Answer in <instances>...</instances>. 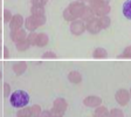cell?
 Here are the masks:
<instances>
[{
    "instance_id": "obj_1",
    "label": "cell",
    "mask_w": 131,
    "mask_h": 117,
    "mask_svg": "<svg viewBox=\"0 0 131 117\" xmlns=\"http://www.w3.org/2000/svg\"><path fill=\"white\" fill-rule=\"evenodd\" d=\"M9 102H11L12 107L21 109V108H25L26 105H28L29 95L25 90H15L9 95Z\"/></svg>"
},
{
    "instance_id": "obj_2",
    "label": "cell",
    "mask_w": 131,
    "mask_h": 117,
    "mask_svg": "<svg viewBox=\"0 0 131 117\" xmlns=\"http://www.w3.org/2000/svg\"><path fill=\"white\" fill-rule=\"evenodd\" d=\"M70 32L71 34H74V35H81V34H83V33L85 32V24L84 21H82L81 19H75L74 21L70 22Z\"/></svg>"
},
{
    "instance_id": "obj_3",
    "label": "cell",
    "mask_w": 131,
    "mask_h": 117,
    "mask_svg": "<svg viewBox=\"0 0 131 117\" xmlns=\"http://www.w3.org/2000/svg\"><path fill=\"white\" fill-rule=\"evenodd\" d=\"M85 4L83 3H80V1H74V3H70V5L68 6V9L71 12V14L74 15V18L75 19H80L82 15V13H83V11H84L85 8Z\"/></svg>"
},
{
    "instance_id": "obj_4",
    "label": "cell",
    "mask_w": 131,
    "mask_h": 117,
    "mask_svg": "<svg viewBox=\"0 0 131 117\" xmlns=\"http://www.w3.org/2000/svg\"><path fill=\"white\" fill-rule=\"evenodd\" d=\"M115 98H116V101H117V103L119 104V105L122 107H125L126 104L129 103V101H130V93H129L126 89H119L116 91V94H115Z\"/></svg>"
},
{
    "instance_id": "obj_5",
    "label": "cell",
    "mask_w": 131,
    "mask_h": 117,
    "mask_svg": "<svg viewBox=\"0 0 131 117\" xmlns=\"http://www.w3.org/2000/svg\"><path fill=\"white\" fill-rule=\"evenodd\" d=\"M85 29L90 33V34H98L102 30L101 24H100V19L98 18H94L93 20H90L85 24Z\"/></svg>"
},
{
    "instance_id": "obj_6",
    "label": "cell",
    "mask_w": 131,
    "mask_h": 117,
    "mask_svg": "<svg viewBox=\"0 0 131 117\" xmlns=\"http://www.w3.org/2000/svg\"><path fill=\"white\" fill-rule=\"evenodd\" d=\"M83 104L88 108H97L102 104V98L95 95H90L83 100Z\"/></svg>"
},
{
    "instance_id": "obj_7",
    "label": "cell",
    "mask_w": 131,
    "mask_h": 117,
    "mask_svg": "<svg viewBox=\"0 0 131 117\" xmlns=\"http://www.w3.org/2000/svg\"><path fill=\"white\" fill-rule=\"evenodd\" d=\"M11 39L14 44L20 42V41H22V40H26V39H27V32H26V29H24V28L11 30Z\"/></svg>"
},
{
    "instance_id": "obj_8",
    "label": "cell",
    "mask_w": 131,
    "mask_h": 117,
    "mask_svg": "<svg viewBox=\"0 0 131 117\" xmlns=\"http://www.w3.org/2000/svg\"><path fill=\"white\" fill-rule=\"evenodd\" d=\"M91 8V7H90ZM95 13V16L96 18H101V16H104V15H108L111 11V8H110V5H105V4H102V5H98L96 7L91 8Z\"/></svg>"
},
{
    "instance_id": "obj_9",
    "label": "cell",
    "mask_w": 131,
    "mask_h": 117,
    "mask_svg": "<svg viewBox=\"0 0 131 117\" xmlns=\"http://www.w3.org/2000/svg\"><path fill=\"white\" fill-rule=\"evenodd\" d=\"M24 22H25L24 16H22L21 14H15V15H13L11 21H9V28H11V30L22 28Z\"/></svg>"
},
{
    "instance_id": "obj_10",
    "label": "cell",
    "mask_w": 131,
    "mask_h": 117,
    "mask_svg": "<svg viewBox=\"0 0 131 117\" xmlns=\"http://www.w3.org/2000/svg\"><path fill=\"white\" fill-rule=\"evenodd\" d=\"M24 26L26 27V29L29 30V32H34V30H36L40 26H39L38 21L35 20V18L33 15L28 16V18H26L25 19V22H24Z\"/></svg>"
},
{
    "instance_id": "obj_11",
    "label": "cell",
    "mask_w": 131,
    "mask_h": 117,
    "mask_svg": "<svg viewBox=\"0 0 131 117\" xmlns=\"http://www.w3.org/2000/svg\"><path fill=\"white\" fill-rule=\"evenodd\" d=\"M53 108H54V109H56L57 111L63 112V114H64L66 110H67V108H68V103H67V101H66L64 98L59 97V98H56V100H54Z\"/></svg>"
},
{
    "instance_id": "obj_12",
    "label": "cell",
    "mask_w": 131,
    "mask_h": 117,
    "mask_svg": "<svg viewBox=\"0 0 131 117\" xmlns=\"http://www.w3.org/2000/svg\"><path fill=\"white\" fill-rule=\"evenodd\" d=\"M12 68H13V71L16 75H22V74L26 71V69H27V63L24 62V61L14 62L13 66H12Z\"/></svg>"
},
{
    "instance_id": "obj_13",
    "label": "cell",
    "mask_w": 131,
    "mask_h": 117,
    "mask_svg": "<svg viewBox=\"0 0 131 117\" xmlns=\"http://www.w3.org/2000/svg\"><path fill=\"white\" fill-rule=\"evenodd\" d=\"M94 18H96L94 11L90 8V6H85L84 11H83V13H82V15H81V18H80V19H81L82 21L88 22V21H90V20H93Z\"/></svg>"
},
{
    "instance_id": "obj_14",
    "label": "cell",
    "mask_w": 131,
    "mask_h": 117,
    "mask_svg": "<svg viewBox=\"0 0 131 117\" xmlns=\"http://www.w3.org/2000/svg\"><path fill=\"white\" fill-rule=\"evenodd\" d=\"M49 42V38L47 34L45 33H39L38 36H36V42H35V46L38 47H45L47 46Z\"/></svg>"
},
{
    "instance_id": "obj_15",
    "label": "cell",
    "mask_w": 131,
    "mask_h": 117,
    "mask_svg": "<svg viewBox=\"0 0 131 117\" xmlns=\"http://www.w3.org/2000/svg\"><path fill=\"white\" fill-rule=\"evenodd\" d=\"M68 80L70 83H74V84H79L82 82V75L79 73L77 70H73L68 74Z\"/></svg>"
},
{
    "instance_id": "obj_16",
    "label": "cell",
    "mask_w": 131,
    "mask_h": 117,
    "mask_svg": "<svg viewBox=\"0 0 131 117\" xmlns=\"http://www.w3.org/2000/svg\"><path fill=\"white\" fill-rule=\"evenodd\" d=\"M123 15L128 20H131V0H125L122 6Z\"/></svg>"
},
{
    "instance_id": "obj_17",
    "label": "cell",
    "mask_w": 131,
    "mask_h": 117,
    "mask_svg": "<svg viewBox=\"0 0 131 117\" xmlns=\"http://www.w3.org/2000/svg\"><path fill=\"white\" fill-rule=\"evenodd\" d=\"M94 117H109V110L103 105L97 107L94 111Z\"/></svg>"
},
{
    "instance_id": "obj_18",
    "label": "cell",
    "mask_w": 131,
    "mask_h": 117,
    "mask_svg": "<svg viewBox=\"0 0 131 117\" xmlns=\"http://www.w3.org/2000/svg\"><path fill=\"white\" fill-rule=\"evenodd\" d=\"M93 57L94 59H105V57H108V52L102 47H98V48L94 49Z\"/></svg>"
},
{
    "instance_id": "obj_19",
    "label": "cell",
    "mask_w": 131,
    "mask_h": 117,
    "mask_svg": "<svg viewBox=\"0 0 131 117\" xmlns=\"http://www.w3.org/2000/svg\"><path fill=\"white\" fill-rule=\"evenodd\" d=\"M30 13L33 16H40V15H45V7L41 6H35L33 5L30 8Z\"/></svg>"
},
{
    "instance_id": "obj_20",
    "label": "cell",
    "mask_w": 131,
    "mask_h": 117,
    "mask_svg": "<svg viewBox=\"0 0 131 117\" xmlns=\"http://www.w3.org/2000/svg\"><path fill=\"white\" fill-rule=\"evenodd\" d=\"M100 19V24H101V27L102 29H106V28L110 27V24H111V19H110L108 15H104L98 18Z\"/></svg>"
},
{
    "instance_id": "obj_21",
    "label": "cell",
    "mask_w": 131,
    "mask_h": 117,
    "mask_svg": "<svg viewBox=\"0 0 131 117\" xmlns=\"http://www.w3.org/2000/svg\"><path fill=\"white\" fill-rule=\"evenodd\" d=\"M15 47L19 52H25V50H27L30 46H29V44H28L27 39H26V40H22V41H20V42H16Z\"/></svg>"
},
{
    "instance_id": "obj_22",
    "label": "cell",
    "mask_w": 131,
    "mask_h": 117,
    "mask_svg": "<svg viewBox=\"0 0 131 117\" xmlns=\"http://www.w3.org/2000/svg\"><path fill=\"white\" fill-rule=\"evenodd\" d=\"M41 107L39 104H34L30 107V117H41Z\"/></svg>"
},
{
    "instance_id": "obj_23",
    "label": "cell",
    "mask_w": 131,
    "mask_h": 117,
    "mask_svg": "<svg viewBox=\"0 0 131 117\" xmlns=\"http://www.w3.org/2000/svg\"><path fill=\"white\" fill-rule=\"evenodd\" d=\"M109 117H124V112L122 111V109L114 108L109 111Z\"/></svg>"
},
{
    "instance_id": "obj_24",
    "label": "cell",
    "mask_w": 131,
    "mask_h": 117,
    "mask_svg": "<svg viewBox=\"0 0 131 117\" xmlns=\"http://www.w3.org/2000/svg\"><path fill=\"white\" fill-rule=\"evenodd\" d=\"M18 117H30V108L28 107H25L18 111Z\"/></svg>"
},
{
    "instance_id": "obj_25",
    "label": "cell",
    "mask_w": 131,
    "mask_h": 117,
    "mask_svg": "<svg viewBox=\"0 0 131 117\" xmlns=\"http://www.w3.org/2000/svg\"><path fill=\"white\" fill-rule=\"evenodd\" d=\"M36 36H38V34L35 32H30L27 35V41H28V44H29V46H35Z\"/></svg>"
},
{
    "instance_id": "obj_26",
    "label": "cell",
    "mask_w": 131,
    "mask_h": 117,
    "mask_svg": "<svg viewBox=\"0 0 131 117\" xmlns=\"http://www.w3.org/2000/svg\"><path fill=\"white\" fill-rule=\"evenodd\" d=\"M63 19L66 20V21H74L75 20V18H74V15L71 14V12L68 9V7L66 8L64 11H63Z\"/></svg>"
},
{
    "instance_id": "obj_27",
    "label": "cell",
    "mask_w": 131,
    "mask_h": 117,
    "mask_svg": "<svg viewBox=\"0 0 131 117\" xmlns=\"http://www.w3.org/2000/svg\"><path fill=\"white\" fill-rule=\"evenodd\" d=\"M119 57H124V59H131V46H128L124 48L123 53L119 55Z\"/></svg>"
},
{
    "instance_id": "obj_28",
    "label": "cell",
    "mask_w": 131,
    "mask_h": 117,
    "mask_svg": "<svg viewBox=\"0 0 131 117\" xmlns=\"http://www.w3.org/2000/svg\"><path fill=\"white\" fill-rule=\"evenodd\" d=\"M12 18H13L12 12L9 11V9H5V11H4V21H5L6 24H9V21L12 20Z\"/></svg>"
},
{
    "instance_id": "obj_29",
    "label": "cell",
    "mask_w": 131,
    "mask_h": 117,
    "mask_svg": "<svg viewBox=\"0 0 131 117\" xmlns=\"http://www.w3.org/2000/svg\"><path fill=\"white\" fill-rule=\"evenodd\" d=\"M9 91H11V86L8 83H4V97L7 98L9 96Z\"/></svg>"
},
{
    "instance_id": "obj_30",
    "label": "cell",
    "mask_w": 131,
    "mask_h": 117,
    "mask_svg": "<svg viewBox=\"0 0 131 117\" xmlns=\"http://www.w3.org/2000/svg\"><path fill=\"white\" fill-rule=\"evenodd\" d=\"M42 57H43V59H56L57 55L53 52H46V53H43Z\"/></svg>"
},
{
    "instance_id": "obj_31",
    "label": "cell",
    "mask_w": 131,
    "mask_h": 117,
    "mask_svg": "<svg viewBox=\"0 0 131 117\" xmlns=\"http://www.w3.org/2000/svg\"><path fill=\"white\" fill-rule=\"evenodd\" d=\"M50 115H52V117H63V112L57 111V110L54 109V108L50 110Z\"/></svg>"
},
{
    "instance_id": "obj_32",
    "label": "cell",
    "mask_w": 131,
    "mask_h": 117,
    "mask_svg": "<svg viewBox=\"0 0 131 117\" xmlns=\"http://www.w3.org/2000/svg\"><path fill=\"white\" fill-rule=\"evenodd\" d=\"M41 117H52L50 110H43V111L41 112Z\"/></svg>"
},
{
    "instance_id": "obj_33",
    "label": "cell",
    "mask_w": 131,
    "mask_h": 117,
    "mask_svg": "<svg viewBox=\"0 0 131 117\" xmlns=\"http://www.w3.org/2000/svg\"><path fill=\"white\" fill-rule=\"evenodd\" d=\"M100 1L103 4H106V5H109V3H110V0H100Z\"/></svg>"
},
{
    "instance_id": "obj_34",
    "label": "cell",
    "mask_w": 131,
    "mask_h": 117,
    "mask_svg": "<svg viewBox=\"0 0 131 117\" xmlns=\"http://www.w3.org/2000/svg\"><path fill=\"white\" fill-rule=\"evenodd\" d=\"M77 1H80V3H83V4L89 3V0H77Z\"/></svg>"
},
{
    "instance_id": "obj_35",
    "label": "cell",
    "mask_w": 131,
    "mask_h": 117,
    "mask_svg": "<svg viewBox=\"0 0 131 117\" xmlns=\"http://www.w3.org/2000/svg\"><path fill=\"white\" fill-rule=\"evenodd\" d=\"M3 79V73H1V70H0V80Z\"/></svg>"
},
{
    "instance_id": "obj_36",
    "label": "cell",
    "mask_w": 131,
    "mask_h": 117,
    "mask_svg": "<svg viewBox=\"0 0 131 117\" xmlns=\"http://www.w3.org/2000/svg\"><path fill=\"white\" fill-rule=\"evenodd\" d=\"M129 93H130V98H131V89H130V91H129Z\"/></svg>"
},
{
    "instance_id": "obj_37",
    "label": "cell",
    "mask_w": 131,
    "mask_h": 117,
    "mask_svg": "<svg viewBox=\"0 0 131 117\" xmlns=\"http://www.w3.org/2000/svg\"><path fill=\"white\" fill-rule=\"evenodd\" d=\"M32 1H35V0H32Z\"/></svg>"
}]
</instances>
